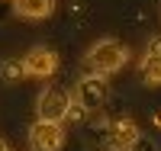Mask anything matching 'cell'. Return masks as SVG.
<instances>
[{"mask_svg":"<svg viewBox=\"0 0 161 151\" xmlns=\"http://www.w3.org/2000/svg\"><path fill=\"white\" fill-rule=\"evenodd\" d=\"M13 10L26 19H45L55 10V0H13Z\"/></svg>","mask_w":161,"mask_h":151,"instance_id":"52a82bcc","label":"cell"},{"mask_svg":"<svg viewBox=\"0 0 161 151\" xmlns=\"http://www.w3.org/2000/svg\"><path fill=\"white\" fill-rule=\"evenodd\" d=\"M110 145H113V151H132L142 138H139V126L132 119H116V122H110Z\"/></svg>","mask_w":161,"mask_h":151,"instance_id":"8992f818","label":"cell"},{"mask_svg":"<svg viewBox=\"0 0 161 151\" xmlns=\"http://www.w3.org/2000/svg\"><path fill=\"white\" fill-rule=\"evenodd\" d=\"M71 109H74V100H71V93L68 90H61V87H48L39 93V100H36V113L42 122H64L71 116Z\"/></svg>","mask_w":161,"mask_h":151,"instance_id":"7a4b0ae2","label":"cell"},{"mask_svg":"<svg viewBox=\"0 0 161 151\" xmlns=\"http://www.w3.org/2000/svg\"><path fill=\"white\" fill-rule=\"evenodd\" d=\"M148 55H161V35L148 42Z\"/></svg>","mask_w":161,"mask_h":151,"instance_id":"30bf717a","label":"cell"},{"mask_svg":"<svg viewBox=\"0 0 161 151\" xmlns=\"http://www.w3.org/2000/svg\"><path fill=\"white\" fill-rule=\"evenodd\" d=\"M106 97H110V87H106V80L100 74H87L77 80L74 87V103L84 109V113H93V109H100L106 103Z\"/></svg>","mask_w":161,"mask_h":151,"instance_id":"3957f363","label":"cell"},{"mask_svg":"<svg viewBox=\"0 0 161 151\" xmlns=\"http://www.w3.org/2000/svg\"><path fill=\"white\" fill-rule=\"evenodd\" d=\"M0 74H3L7 80H16V77H26V64L19 58H7L3 64H0Z\"/></svg>","mask_w":161,"mask_h":151,"instance_id":"9c48e42d","label":"cell"},{"mask_svg":"<svg viewBox=\"0 0 161 151\" xmlns=\"http://www.w3.org/2000/svg\"><path fill=\"white\" fill-rule=\"evenodd\" d=\"M26 64V77H52L55 74V67H58V55L52 51V48H32L29 55L23 58Z\"/></svg>","mask_w":161,"mask_h":151,"instance_id":"5b68a950","label":"cell"},{"mask_svg":"<svg viewBox=\"0 0 161 151\" xmlns=\"http://www.w3.org/2000/svg\"><path fill=\"white\" fill-rule=\"evenodd\" d=\"M139 71H142V77H145V84L158 87V84H161V55H148V51H145Z\"/></svg>","mask_w":161,"mask_h":151,"instance_id":"ba28073f","label":"cell"},{"mask_svg":"<svg viewBox=\"0 0 161 151\" xmlns=\"http://www.w3.org/2000/svg\"><path fill=\"white\" fill-rule=\"evenodd\" d=\"M29 145H32V151H61V145H64L61 122H42L39 119L29 129Z\"/></svg>","mask_w":161,"mask_h":151,"instance_id":"277c9868","label":"cell"},{"mask_svg":"<svg viewBox=\"0 0 161 151\" xmlns=\"http://www.w3.org/2000/svg\"><path fill=\"white\" fill-rule=\"evenodd\" d=\"M126 58H129V51H126V45L123 42H116V39H103V42H97V45H90V51H87V58H84V67L90 74H113V71H119V67L126 64Z\"/></svg>","mask_w":161,"mask_h":151,"instance_id":"6da1fadb","label":"cell"},{"mask_svg":"<svg viewBox=\"0 0 161 151\" xmlns=\"http://www.w3.org/2000/svg\"><path fill=\"white\" fill-rule=\"evenodd\" d=\"M0 151H10V148H7V145H3V138H0Z\"/></svg>","mask_w":161,"mask_h":151,"instance_id":"8fae6325","label":"cell"}]
</instances>
